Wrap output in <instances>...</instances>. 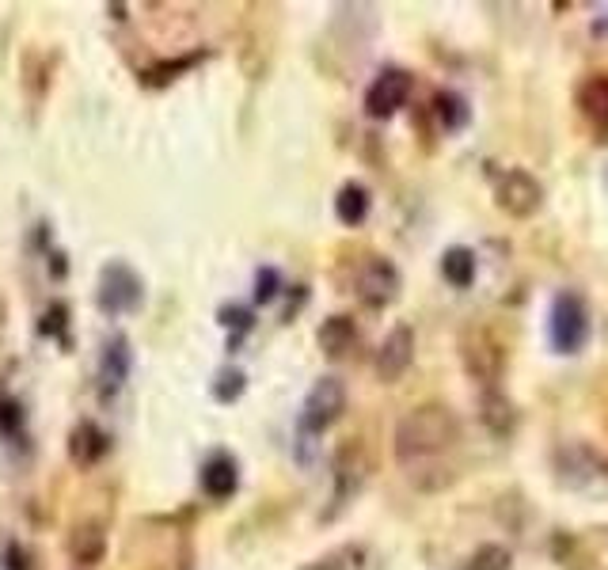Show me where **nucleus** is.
I'll use <instances>...</instances> for the list:
<instances>
[{"label":"nucleus","instance_id":"obj_1","mask_svg":"<svg viewBox=\"0 0 608 570\" xmlns=\"http://www.w3.org/2000/svg\"><path fill=\"white\" fill-rule=\"evenodd\" d=\"M456 441H460V418L445 403H422L411 415L399 418L396 426V456L407 464L445 453Z\"/></svg>","mask_w":608,"mask_h":570},{"label":"nucleus","instance_id":"obj_2","mask_svg":"<svg viewBox=\"0 0 608 570\" xmlns=\"http://www.w3.org/2000/svg\"><path fill=\"white\" fill-rule=\"evenodd\" d=\"M460 361L479 384L494 388L502 380V369H506V350L487 327H472V331L460 335Z\"/></svg>","mask_w":608,"mask_h":570},{"label":"nucleus","instance_id":"obj_3","mask_svg":"<svg viewBox=\"0 0 608 570\" xmlns=\"http://www.w3.org/2000/svg\"><path fill=\"white\" fill-rule=\"evenodd\" d=\"M551 346L559 354H578L582 342L589 335V312L578 293H559L551 304V323H548Z\"/></svg>","mask_w":608,"mask_h":570},{"label":"nucleus","instance_id":"obj_4","mask_svg":"<svg viewBox=\"0 0 608 570\" xmlns=\"http://www.w3.org/2000/svg\"><path fill=\"white\" fill-rule=\"evenodd\" d=\"M145 301V285L137 278V270L126 263H107L103 274H99V304L103 312L111 316H122V312H133Z\"/></svg>","mask_w":608,"mask_h":570},{"label":"nucleus","instance_id":"obj_5","mask_svg":"<svg viewBox=\"0 0 608 570\" xmlns=\"http://www.w3.org/2000/svg\"><path fill=\"white\" fill-rule=\"evenodd\" d=\"M346 411V388L339 377H320L312 384V392L304 396V418L301 426L308 434H323L331 430Z\"/></svg>","mask_w":608,"mask_h":570},{"label":"nucleus","instance_id":"obj_6","mask_svg":"<svg viewBox=\"0 0 608 570\" xmlns=\"http://www.w3.org/2000/svg\"><path fill=\"white\" fill-rule=\"evenodd\" d=\"M494 194H498V206L506 209L510 217H517V221H525V217H532L536 209L544 206V187H540L536 175H529L525 168L502 171Z\"/></svg>","mask_w":608,"mask_h":570},{"label":"nucleus","instance_id":"obj_7","mask_svg":"<svg viewBox=\"0 0 608 570\" xmlns=\"http://www.w3.org/2000/svg\"><path fill=\"white\" fill-rule=\"evenodd\" d=\"M411 358H415V331H411L407 323H399V327H392V331L384 335V342H380L377 377L384 380V384H396V380L407 373Z\"/></svg>","mask_w":608,"mask_h":570},{"label":"nucleus","instance_id":"obj_8","mask_svg":"<svg viewBox=\"0 0 608 570\" xmlns=\"http://www.w3.org/2000/svg\"><path fill=\"white\" fill-rule=\"evenodd\" d=\"M358 293L369 308H384V304L396 301L399 293V270L384 255H373L369 263L361 266L358 274Z\"/></svg>","mask_w":608,"mask_h":570},{"label":"nucleus","instance_id":"obj_9","mask_svg":"<svg viewBox=\"0 0 608 570\" xmlns=\"http://www.w3.org/2000/svg\"><path fill=\"white\" fill-rule=\"evenodd\" d=\"M407 92H411V73L384 69V73L373 80V88L365 92V111L373 114V118H392V114L403 107Z\"/></svg>","mask_w":608,"mask_h":570},{"label":"nucleus","instance_id":"obj_10","mask_svg":"<svg viewBox=\"0 0 608 570\" xmlns=\"http://www.w3.org/2000/svg\"><path fill=\"white\" fill-rule=\"evenodd\" d=\"M365 472H369V460H365V449L358 441L339 449V456H335V510L358 494V487L365 483Z\"/></svg>","mask_w":608,"mask_h":570},{"label":"nucleus","instance_id":"obj_11","mask_svg":"<svg viewBox=\"0 0 608 570\" xmlns=\"http://www.w3.org/2000/svg\"><path fill=\"white\" fill-rule=\"evenodd\" d=\"M126 377H130V342L114 335V339H107L103 358H99V392L111 399L126 384Z\"/></svg>","mask_w":608,"mask_h":570},{"label":"nucleus","instance_id":"obj_12","mask_svg":"<svg viewBox=\"0 0 608 570\" xmlns=\"http://www.w3.org/2000/svg\"><path fill=\"white\" fill-rule=\"evenodd\" d=\"M240 487V468H236V460L228 453H213L206 460V468H202V491L213 498V502H225L232 498Z\"/></svg>","mask_w":608,"mask_h":570},{"label":"nucleus","instance_id":"obj_13","mask_svg":"<svg viewBox=\"0 0 608 570\" xmlns=\"http://www.w3.org/2000/svg\"><path fill=\"white\" fill-rule=\"evenodd\" d=\"M479 418H483V426L491 430L494 437H510L513 426H517V411H513V403L498 388H487L483 396H479Z\"/></svg>","mask_w":608,"mask_h":570},{"label":"nucleus","instance_id":"obj_14","mask_svg":"<svg viewBox=\"0 0 608 570\" xmlns=\"http://www.w3.org/2000/svg\"><path fill=\"white\" fill-rule=\"evenodd\" d=\"M320 350L327 354V358H342L354 342H358V323L350 320V316H327V320L320 323Z\"/></svg>","mask_w":608,"mask_h":570},{"label":"nucleus","instance_id":"obj_15","mask_svg":"<svg viewBox=\"0 0 608 570\" xmlns=\"http://www.w3.org/2000/svg\"><path fill=\"white\" fill-rule=\"evenodd\" d=\"M578 107L601 133H608V76H593L578 88Z\"/></svg>","mask_w":608,"mask_h":570},{"label":"nucleus","instance_id":"obj_16","mask_svg":"<svg viewBox=\"0 0 608 570\" xmlns=\"http://www.w3.org/2000/svg\"><path fill=\"white\" fill-rule=\"evenodd\" d=\"M69 453H73L76 464H95L99 456L107 453V437H103V430L99 426H92V422H80L73 434H69Z\"/></svg>","mask_w":608,"mask_h":570},{"label":"nucleus","instance_id":"obj_17","mask_svg":"<svg viewBox=\"0 0 608 570\" xmlns=\"http://www.w3.org/2000/svg\"><path fill=\"white\" fill-rule=\"evenodd\" d=\"M441 274H445V282L456 285V289H468L475 282V255L468 247H449L445 255H441Z\"/></svg>","mask_w":608,"mask_h":570},{"label":"nucleus","instance_id":"obj_18","mask_svg":"<svg viewBox=\"0 0 608 570\" xmlns=\"http://www.w3.org/2000/svg\"><path fill=\"white\" fill-rule=\"evenodd\" d=\"M335 213H339L342 225L358 228L365 217H369V194H365V187H358V183H346V187L339 190V202H335Z\"/></svg>","mask_w":608,"mask_h":570},{"label":"nucleus","instance_id":"obj_19","mask_svg":"<svg viewBox=\"0 0 608 570\" xmlns=\"http://www.w3.org/2000/svg\"><path fill=\"white\" fill-rule=\"evenodd\" d=\"M434 114L441 118V126L449 133H456L460 126H468V103H464V95H456V92H437Z\"/></svg>","mask_w":608,"mask_h":570},{"label":"nucleus","instance_id":"obj_20","mask_svg":"<svg viewBox=\"0 0 608 570\" xmlns=\"http://www.w3.org/2000/svg\"><path fill=\"white\" fill-rule=\"evenodd\" d=\"M510 563H513L510 551L502 548V544H483V548L468 559V567L464 570H510Z\"/></svg>","mask_w":608,"mask_h":570},{"label":"nucleus","instance_id":"obj_21","mask_svg":"<svg viewBox=\"0 0 608 570\" xmlns=\"http://www.w3.org/2000/svg\"><path fill=\"white\" fill-rule=\"evenodd\" d=\"M244 388H247V377L240 369H221L217 380H213V396L221 399V403H236V399L244 396Z\"/></svg>","mask_w":608,"mask_h":570},{"label":"nucleus","instance_id":"obj_22","mask_svg":"<svg viewBox=\"0 0 608 570\" xmlns=\"http://www.w3.org/2000/svg\"><path fill=\"white\" fill-rule=\"evenodd\" d=\"M73 551H76V559H80V563H95V559L103 555V532H99V529H80V532H76Z\"/></svg>","mask_w":608,"mask_h":570},{"label":"nucleus","instance_id":"obj_23","mask_svg":"<svg viewBox=\"0 0 608 570\" xmlns=\"http://www.w3.org/2000/svg\"><path fill=\"white\" fill-rule=\"evenodd\" d=\"M278 289H282V278H278V270H270V266H263L259 270V282H255V301L266 304L278 297Z\"/></svg>","mask_w":608,"mask_h":570},{"label":"nucleus","instance_id":"obj_24","mask_svg":"<svg viewBox=\"0 0 608 570\" xmlns=\"http://www.w3.org/2000/svg\"><path fill=\"white\" fill-rule=\"evenodd\" d=\"M221 323H225V327H232V331H236V342H240V331H247V327H251V312H247V308H240V304H225V308H221Z\"/></svg>","mask_w":608,"mask_h":570},{"label":"nucleus","instance_id":"obj_25","mask_svg":"<svg viewBox=\"0 0 608 570\" xmlns=\"http://www.w3.org/2000/svg\"><path fill=\"white\" fill-rule=\"evenodd\" d=\"M19 422H23V415L16 411V403H8V399H0V430L4 434H16Z\"/></svg>","mask_w":608,"mask_h":570},{"label":"nucleus","instance_id":"obj_26","mask_svg":"<svg viewBox=\"0 0 608 570\" xmlns=\"http://www.w3.org/2000/svg\"><path fill=\"white\" fill-rule=\"evenodd\" d=\"M312 570H342V559L339 555H331V559H323V563H316Z\"/></svg>","mask_w":608,"mask_h":570}]
</instances>
